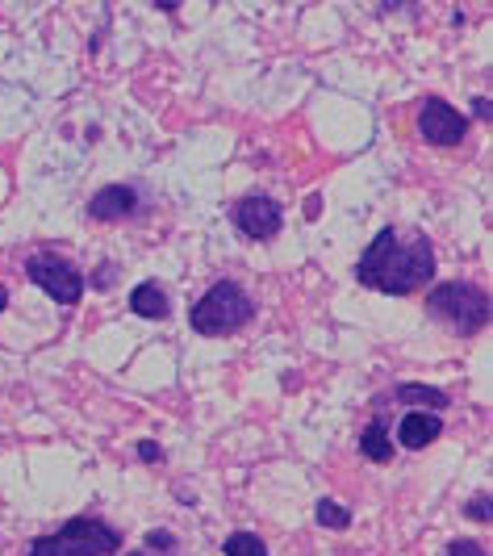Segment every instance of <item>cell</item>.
Instances as JSON below:
<instances>
[{
    "instance_id": "6da1fadb",
    "label": "cell",
    "mask_w": 493,
    "mask_h": 556,
    "mask_svg": "<svg viewBox=\"0 0 493 556\" xmlns=\"http://www.w3.org/2000/svg\"><path fill=\"white\" fill-rule=\"evenodd\" d=\"M352 277L364 289H377L384 298H410L422 285L435 280V248L422 230L384 226L381 235L364 248Z\"/></svg>"
},
{
    "instance_id": "7a4b0ae2",
    "label": "cell",
    "mask_w": 493,
    "mask_h": 556,
    "mask_svg": "<svg viewBox=\"0 0 493 556\" xmlns=\"http://www.w3.org/2000/svg\"><path fill=\"white\" fill-rule=\"evenodd\" d=\"M427 314L452 334L472 339L490 327V289L472 280H443L427 293Z\"/></svg>"
},
{
    "instance_id": "3957f363",
    "label": "cell",
    "mask_w": 493,
    "mask_h": 556,
    "mask_svg": "<svg viewBox=\"0 0 493 556\" xmlns=\"http://www.w3.org/2000/svg\"><path fill=\"white\" fill-rule=\"evenodd\" d=\"M255 318V302L239 280H218L210 285L189 309V327L205 339H226V334L243 331L246 323Z\"/></svg>"
},
{
    "instance_id": "277c9868",
    "label": "cell",
    "mask_w": 493,
    "mask_h": 556,
    "mask_svg": "<svg viewBox=\"0 0 493 556\" xmlns=\"http://www.w3.org/2000/svg\"><path fill=\"white\" fill-rule=\"evenodd\" d=\"M117 544H122V531L113 523L97 515H76L51 535H38L29 544V556H110L117 553Z\"/></svg>"
},
{
    "instance_id": "5b68a950",
    "label": "cell",
    "mask_w": 493,
    "mask_h": 556,
    "mask_svg": "<svg viewBox=\"0 0 493 556\" xmlns=\"http://www.w3.org/2000/svg\"><path fill=\"white\" fill-rule=\"evenodd\" d=\"M26 277L42 293H51V302H59V306H76L84 298V273L59 251H29Z\"/></svg>"
},
{
    "instance_id": "8992f818",
    "label": "cell",
    "mask_w": 493,
    "mask_h": 556,
    "mask_svg": "<svg viewBox=\"0 0 493 556\" xmlns=\"http://www.w3.org/2000/svg\"><path fill=\"white\" fill-rule=\"evenodd\" d=\"M230 218H235V226H239V235L255 239V243H268V239L280 235V226H285V210H280L276 197L251 193L230 210Z\"/></svg>"
},
{
    "instance_id": "52a82bcc",
    "label": "cell",
    "mask_w": 493,
    "mask_h": 556,
    "mask_svg": "<svg viewBox=\"0 0 493 556\" xmlns=\"http://www.w3.org/2000/svg\"><path fill=\"white\" fill-rule=\"evenodd\" d=\"M418 135L431 147H456L468 135V117L460 110H452L443 97H427L418 105Z\"/></svg>"
},
{
    "instance_id": "ba28073f",
    "label": "cell",
    "mask_w": 493,
    "mask_h": 556,
    "mask_svg": "<svg viewBox=\"0 0 493 556\" xmlns=\"http://www.w3.org/2000/svg\"><path fill=\"white\" fill-rule=\"evenodd\" d=\"M138 189L135 185H105L88 197V218L92 223H122V218H135L138 214Z\"/></svg>"
},
{
    "instance_id": "9c48e42d",
    "label": "cell",
    "mask_w": 493,
    "mask_h": 556,
    "mask_svg": "<svg viewBox=\"0 0 493 556\" xmlns=\"http://www.w3.org/2000/svg\"><path fill=\"white\" fill-rule=\"evenodd\" d=\"M443 435V418L439 415H427V410H410V415L402 418V427H397V444L418 452V447H431Z\"/></svg>"
},
{
    "instance_id": "30bf717a",
    "label": "cell",
    "mask_w": 493,
    "mask_h": 556,
    "mask_svg": "<svg viewBox=\"0 0 493 556\" xmlns=\"http://www.w3.org/2000/svg\"><path fill=\"white\" fill-rule=\"evenodd\" d=\"M130 309H135L138 318L164 323L167 314H172V302H167L164 285H155V280H142V285H135V293H130Z\"/></svg>"
},
{
    "instance_id": "8fae6325",
    "label": "cell",
    "mask_w": 493,
    "mask_h": 556,
    "mask_svg": "<svg viewBox=\"0 0 493 556\" xmlns=\"http://www.w3.org/2000/svg\"><path fill=\"white\" fill-rule=\"evenodd\" d=\"M359 452H364V460H372V465H389V460H393V435H389V422H384L381 415L359 431Z\"/></svg>"
},
{
    "instance_id": "7c38bea8",
    "label": "cell",
    "mask_w": 493,
    "mask_h": 556,
    "mask_svg": "<svg viewBox=\"0 0 493 556\" xmlns=\"http://www.w3.org/2000/svg\"><path fill=\"white\" fill-rule=\"evenodd\" d=\"M393 397H397V402H406V406H427V415L447 410V402H452V393H447V390H439V386H414V381L397 386V390H393Z\"/></svg>"
},
{
    "instance_id": "4fadbf2b",
    "label": "cell",
    "mask_w": 493,
    "mask_h": 556,
    "mask_svg": "<svg viewBox=\"0 0 493 556\" xmlns=\"http://www.w3.org/2000/svg\"><path fill=\"white\" fill-rule=\"evenodd\" d=\"M314 519H318V528H330V531L352 528V510H347L343 502H334V498H318V506H314Z\"/></svg>"
},
{
    "instance_id": "5bb4252c",
    "label": "cell",
    "mask_w": 493,
    "mask_h": 556,
    "mask_svg": "<svg viewBox=\"0 0 493 556\" xmlns=\"http://www.w3.org/2000/svg\"><path fill=\"white\" fill-rule=\"evenodd\" d=\"M226 556H268V544L255 535V531H230L226 544H222Z\"/></svg>"
},
{
    "instance_id": "9a60e30c",
    "label": "cell",
    "mask_w": 493,
    "mask_h": 556,
    "mask_svg": "<svg viewBox=\"0 0 493 556\" xmlns=\"http://www.w3.org/2000/svg\"><path fill=\"white\" fill-rule=\"evenodd\" d=\"M465 515L472 519V523H490L493 519V498H490V490H481V494H472L465 506Z\"/></svg>"
},
{
    "instance_id": "2e32d148",
    "label": "cell",
    "mask_w": 493,
    "mask_h": 556,
    "mask_svg": "<svg viewBox=\"0 0 493 556\" xmlns=\"http://www.w3.org/2000/svg\"><path fill=\"white\" fill-rule=\"evenodd\" d=\"M172 548H176V535H172L167 528L147 531V553L151 556H172Z\"/></svg>"
},
{
    "instance_id": "e0dca14e",
    "label": "cell",
    "mask_w": 493,
    "mask_h": 556,
    "mask_svg": "<svg viewBox=\"0 0 493 556\" xmlns=\"http://www.w3.org/2000/svg\"><path fill=\"white\" fill-rule=\"evenodd\" d=\"M447 556H490V553H485V544H477V540H452V544H447Z\"/></svg>"
},
{
    "instance_id": "ac0fdd59",
    "label": "cell",
    "mask_w": 493,
    "mask_h": 556,
    "mask_svg": "<svg viewBox=\"0 0 493 556\" xmlns=\"http://www.w3.org/2000/svg\"><path fill=\"white\" fill-rule=\"evenodd\" d=\"M138 460H147V465H160V460H164V447L155 444V440H138Z\"/></svg>"
},
{
    "instance_id": "d6986e66",
    "label": "cell",
    "mask_w": 493,
    "mask_h": 556,
    "mask_svg": "<svg viewBox=\"0 0 493 556\" xmlns=\"http://www.w3.org/2000/svg\"><path fill=\"white\" fill-rule=\"evenodd\" d=\"M472 113H477V117L490 126V122H493V101H490V97H472Z\"/></svg>"
},
{
    "instance_id": "ffe728a7",
    "label": "cell",
    "mask_w": 493,
    "mask_h": 556,
    "mask_svg": "<svg viewBox=\"0 0 493 556\" xmlns=\"http://www.w3.org/2000/svg\"><path fill=\"white\" fill-rule=\"evenodd\" d=\"M113 273H117V268H113L110 260H105V264L97 268V277H92V285H97V289H110V285H113Z\"/></svg>"
},
{
    "instance_id": "44dd1931",
    "label": "cell",
    "mask_w": 493,
    "mask_h": 556,
    "mask_svg": "<svg viewBox=\"0 0 493 556\" xmlns=\"http://www.w3.org/2000/svg\"><path fill=\"white\" fill-rule=\"evenodd\" d=\"M318 214H323V197H318V193H309V197H305V218L314 223Z\"/></svg>"
},
{
    "instance_id": "7402d4cb",
    "label": "cell",
    "mask_w": 493,
    "mask_h": 556,
    "mask_svg": "<svg viewBox=\"0 0 493 556\" xmlns=\"http://www.w3.org/2000/svg\"><path fill=\"white\" fill-rule=\"evenodd\" d=\"M151 9H160V13H176V9H180V4H176V0H155V4H151Z\"/></svg>"
},
{
    "instance_id": "603a6c76",
    "label": "cell",
    "mask_w": 493,
    "mask_h": 556,
    "mask_svg": "<svg viewBox=\"0 0 493 556\" xmlns=\"http://www.w3.org/2000/svg\"><path fill=\"white\" fill-rule=\"evenodd\" d=\"M0 309H9V289L0 285Z\"/></svg>"
},
{
    "instance_id": "cb8c5ba5",
    "label": "cell",
    "mask_w": 493,
    "mask_h": 556,
    "mask_svg": "<svg viewBox=\"0 0 493 556\" xmlns=\"http://www.w3.org/2000/svg\"><path fill=\"white\" fill-rule=\"evenodd\" d=\"M126 556H151V553H126Z\"/></svg>"
}]
</instances>
